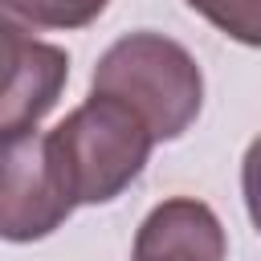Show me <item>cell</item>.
I'll return each mask as SVG.
<instances>
[{
    "mask_svg": "<svg viewBox=\"0 0 261 261\" xmlns=\"http://www.w3.org/2000/svg\"><path fill=\"white\" fill-rule=\"evenodd\" d=\"M155 139L147 122L118 98L90 94L45 135V155L69 204H110L143 171Z\"/></svg>",
    "mask_w": 261,
    "mask_h": 261,
    "instance_id": "1",
    "label": "cell"
},
{
    "mask_svg": "<svg viewBox=\"0 0 261 261\" xmlns=\"http://www.w3.org/2000/svg\"><path fill=\"white\" fill-rule=\"evenodd\" d=\"M94 94L126 102L155 143L179 139L204 102V77L196 57L163 33H126L94 65Z\"/></svg>",
    "mask_w": 261,
    "mask_h": 261,
    "instance_id": "2",
    "label": "cell"
},
{
    "mask_svg": "<svg viewBox=\"0 0 261 261\" xmlns=\"http://www.w3.org/2000/svg\"><path fill=\"white\" fill-rule=\"evenodd\" d=\"M73 212L45 155V135H0V241H41Z\"/></svg>",
    "mask_w": 261,
    "mask_h": 261,
    "instance_id": "3",
    "label": "cell"
},
{
    "mask_svg": "<svg viewBox=\"0 0 261 261\" xmlns=\"http://www.w3.org/2000/svg\"><path fill=\"white\" fill-rule=\"evenodd\" d=\"M69 77L65 49L37 41L0 16V135L33 130L61 98Z\"/></svg>",
    "mask_w": 261,
    "mask_h": 261,
    "instance_id": "4",
    "label": "cell"
},
{
    "mask_svg": "<svg viewBox=\"0 0 261 261\" xmlns=\"http://www.w3.org/2000/svg\"><path fill=\"white\" fill-rule=\"evenodd\" d=\"M224 228L204 200L175 196L147 212L130 261H224Z\"/></svg>",
    "mask_w": 261,
    "mask_h": 261,
    "instance_id": "5",
    "label": "cell"
},
{
    "mask_svg": "<svg viewBox=\"0 0 261 261\" xmlns=\"http://www.w3.org/2000/svg\"><path fill=\"white\" fill-rule=\"evenodd\" d=\"M110 0H0V16L20 29H86Z\"/></svg>",
    "mask_w": 261,
    "mask_h": 261,
    "instance_id": "6",
    "label": "cell"
},
{
    "mask_svg": "<svg viewBox=\"0 0 261 261\" xmlns=\"http://www.w3.org/2000/svg\"><path fill=\"white\" fill-rule=\"evenodd\" d=\"M224 37L261 49V0H188Z\"/></svg>",
    "mask_w": 261,
    "mask_h": 261,
    "instance_id": "7",
    "label": "cell"
},
{
    "mask_svg": "<svg viewBox=\"0 0 261 261\" xmlns=\"http://www.w3.org/2000/svg\"><path fill=\"white\" fill-rule=\"evenodd\" d=\"M241 192H245V208H249V220L253 228L261 232V135L249 143L245 151V163H241Z\"/></svg>",
    "mask_w": 261,
    "mask_h": 261,
    "instance_id": "8",
    "label": "cell"
}]
</instances>
